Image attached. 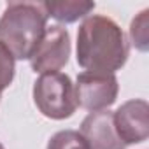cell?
Wrapping results in <instances>:
<instances>
[{
  "label": "cell",
  "instance_id": "obj_1",
  "mask_svg": "<svg viewBox=\"0 0 149 149\" xmlns=\"http://www.w3.org/2000/svg\"><path fill=\"white\" fill-rule=\"evenodd\" d=\"M130 46L121 26L102 14H90L77 30L76 58L84 72L116 74L128 60Z\"/></svg>",
  "mask_w": 149,
  "mask_h": 149
},
{
  "label": "cell",
  "instance_id": "obj_2",
  "mask_svg": "<svg viewBox=\"0 0 149 149\" xmlns=\"http://www.w3.org/2000/svg\"><path fill=\"white\" fill-rule=\"evenodd\" d=\"M47 28L40 4L9 2L0 16V44L16 60H30Z\"/></svg>",
  "mask_w": 149,
  "mask_h": 149
},
{
  "label": "cell",
  "instance_id": "obj_3",
  "mask_svg": "<svg viewBox=\"0 0 149 149\" xmlns=\"http://www.w3.org/2000/svg\"><path fill=\"white\" fill-rule=\"evenodd\" d=\"M33 102L39 112L49 119H68L77 109L72 79L63 72L42 74L33 84Z\"/></svg>",
  "mask_w": 149,
  "mask_h": 149
},
{
  "label": "cell",
  "instance_id": "obj_4",
  "mask_svg": "<svg viewBox=\"0 0 149 149\" xmlns=\"http://www.w3.org/2000/svg\"><path fill=\"white\" fill-rule=\"evenodd\" d=\"M70 35L61 25H51L46 28L37 49L30 56V67L35 74L60 72L70 56Z\"/></svg>",
  "mask_w": 149,
  "mask_h": 149
},
{
  "label": "cell",
  "instance_id": "obj_5",
  "mask_svg": "<svg viewBox=\"0 0 149 149\" xmlns=\"http://www.w3.org/2000/svg\"><path fill=\"white\" fill-rule=\"evenodd\" d=\"M77 105L90 111H107L118 98L119 84L114 74H95L83 72L74 84Z\"/></svg>",
  "mask_w": 149,
  "mask_h": 149
},
{
  "label": "cell",
  "instance_id": "obj_6",
  "mask_svg": "<svg viewBox=\"0 0 149 149\" xmlns=\"http://www.w3.org/2000/svg\"><path fill=\"white\" fill-rule=\"evenodd\" d=\"M112 121L125 146L142 144L149 137V105L142 98H133L119 105L112 112Z\"/></svg>",
  "mask_w": 149,
  "mask_h": 149
},
{
  "label": "cell",
  "instance_id": "obj_7",
  "mask_svg": "<svg viewBox=\"0 0 149 149\" xmlns=\"http://www.w3.org/2000/svg\"><path fill=\"white\" fill-rule=\"evenodd\" d=\"M79 133L84 137L90 149H126L116 133L111 111L90 112L83 119Z\"/></svg>",
  "mask_w": 149,
  "mask_h": 149
},
{
  "label": "cell",
  "instance_id": "obj_8",
  "mask_svg": "<svg viewBox=\"0 0 149 149\" xmlns=\"http://www.w3.org/2000/svg\"><path fill=\"white\" fill-rule=\"evenodd\" d=\"M47 18L56 19L58 23H76L81 18H88L95 9V2L90 0H47L40 2Z\"/></svg>",
  "mask_w": 149,
  "mask_h": 149
},
{
  "label": "cell",
  "instance_id": "obj_9",
  "mask_svg": "<svg viewBox=\"0 0 149 149\" xmlns=\"http://www.w3.org/2000/svg\"><path fill=\"white\" fill-rule=\"evenodd\" d=\"M130 40L142 53L149 49V9H144L142 13H139V16L132 19Z\"/></svg>",
  "mask_w": 149,
  "mask_h": 149
},
{
  "label": "cell",
  "instance_id": "obj_10",
  "mask_svg": "<svg viewBox=\"0 0 149 149\" xmlns=\"http://www.w3.org/2000/svg\"><path fill=\"white\" fill-rule=\"evenodd\" d=\"M46 149H90V146L79 132L61 130L49 139Z\"/></svg>",
  "mask_w": 149,
  "mask_h": 149
},
{
  "label": "cell",
  "instance_id": "obj_11",
  "mask_svg": "<svg viewBox=\"0 0 149 149\" xmlns=\"http://www.w3.org/2000/svg\"><path fill=\"white\" fill-rule=\"evenodd\" d=\"M14 74H16L14 58L11 56V53L2 44H0V93L13 84Z\"/></svg>",
  "mask_w": 149,
  "mask_h": 149
},
{
  "label": "cell",
  "instance_id": "obj_12",
  "mask_svg": "<svg viewBox=\"0 0 149 149\" xmlns=\"http://www.w3.org/2000/svg\"><path fill=\"white\" fill-rule=\"evenodd\" d=\"M0 149H6V147H4V144H2V142H0Z\"/></svg>",
  "mask_w": 149,
  "mask_h": 149
},
{
  "label": "cell",
  "instance_id": "obj_13",
  "mask_svg": "<svg viewBox=\"0 0 149 149\" xmlns=\"http://www.w3.org/2000/svg\"><path fill=\"white\" fill-rule=\"evenodd\" d=\"M0 95H2V93H0Z\"/></svg>",
  "mask_w": 149,
  "mask_h": 149
}]
</instances>
